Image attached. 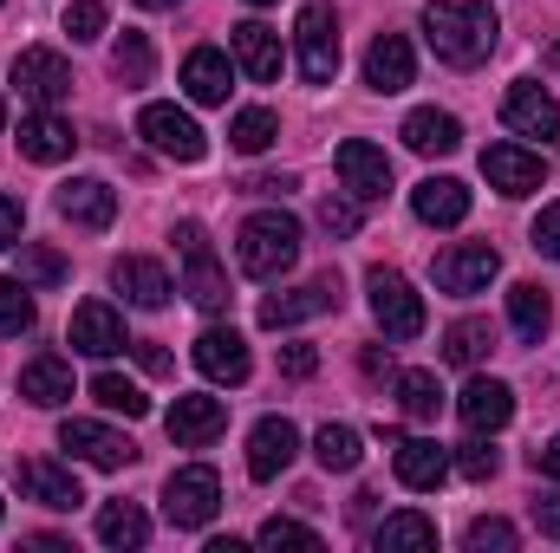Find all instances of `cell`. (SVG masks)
I'll use <instances>...</instances> for the list:
<instances>
[{"mask_svg": "<svg viewBox=\"0 0 560 553\" xmlns=\"http://www.w3.org/2000/svg\"><path fill=\"white\" fill-rule=\"evenodd\" d=\"M535 248L560 261V202H548V209H541V222H535Z\"/></svg>", "mask_w": 560, "mask_h": 553, "instance_id": "47", "label": "cell"}, {"mask_svg": "<svg viewBox=\"0 0 560 553\" xmlns=\"http://www.w3.org/2000/svg\"><path fill=\"white\" fill-rule=\"evenodd\" d=\"M280 372H287V378H313V372H319V352H313V345H287V352H280Z\"/></svg>", "mask_w": 560, "mask_h": 553, "instance_id": "48", "label": "cell"}, {"mask_svg": "<svg viewBox=\"0 0 560 553\" xmlns=\"http://www.w3.org/2000/svg\"><path fill=\"white\" fill-rule=\"evenodd\" d=\"M138 7H156V13H170V7H183V0H138Z\"/></svg>", "mask_w": 560, "mask_h": 553, "instance_id": "55", "label": "cell"}, {"mask_svg": "<svg viewBox=\"0 0 560 553\" xmlns=\"http://www.w3.org/2000/svg\"><path fill=\"white\" fill-rule=\"evenodd\" d=\"M13 475H20V495H26V502H39V508H52V515H72V508L85 502L79 475H72V469H59V462H46V456H26Z\"/></svg>", "mask_w": 560, "mask_h": 553, "instance_id": "11", "label": "cell"}, {"mask_svg": "<svg viewBox=\"0 0 560 553\" xmlns=\"http://www.w3.org/2000/svg\"><path fill=\"white\" fill-rule=\"evenodd\" d=\"M255 7H268V0H255Z\"/></svg>", "mask_w": 560, "mask_h": 553, "instance_id": "57", "label": "cell"}, {"mask_svg": "<svg viewBox=\"0 0 560 553\" xmlns=\"http://www.w3.org/2000/svg\"><path fill=\"white\" fill-rule=\"evenodd\" d=\"M502 125L515 131V138H541V143H555L560 138V105L541 92V85H509V98H502Z\"/></svg>", "mask_w": 560, "mask_h": 553, "instance_id": "15", "label": "cell"}, {"mask_svg": "<svg viewBox=\"0 0 560 553\" xmlns=\"http://www.w3.org/2000/svg\"><path fill=\"white\" fill-rule=\"evenodd\" d=\"M275 138H280V125H275V111H261V105H255V111H235V125H229V143H235L242 156H261Z\"/></svg>", "mask_w": 560, "mask_h": 553, "instance_id": "40", "label": "cell"}, {"mask_svg": "<svg viewBox=\"0 0 560 553\" xmlns=\"http://www.w3.org/2000/svg\"><path fill=\"white\" fill-rule=\"evenodd\" d=\"M398 404H405V416L430 423V416L443 411V385H436V372H398Z\"/></svg>", "mask_w": 560, "mask_h": 553, "instance_id": "36", "label": "cell"}, {"mask_svg": "<svg viewBox=\"0 0 560 553\" xmlns=\"http://www.w3.org/2000/svg\"><path fill=\"white\" fill-rule=\"evenodd\" d=\"M450 469H456V475H469V482H489V475H495V449H489L482 436H469V443L456 449V462H450Z\"/></svg>", "mask_w": 560, "mask_h": 553, "instance_id": "45", "label": "cell"}, {"mask_svg": "<svg viewBox=\"0 0 560 553\" xmlns=\"http://www.w3.org/2000/svg\"><path fill=\"white\" fill-rule=\"evenodd\" d=\"M411 209H418V222H430V228H456L469 215V189L456 176H423L418 189H411Z\"/></svg>", "mask_w": 560, "mask_h": 553, "instance_id": "26", "label": "cell"}, {"mask_svg": "<svg viewBox=\"0 0 560 553\" xmlns=\"http://www.w3.org/2000/svg\"><path fill=\"white\" fill-rule=\"evenodd\" d=\"M183 92H189L196 105H229V92H235V59L215 52V46H196V52L183 59Z\"/></svg>", "mask_w": 560, "mask_h": 553, "instance_id": "22", "label": "cell"}, {"mask_svg": "<svg viewBox=\"0 0 560 553\" xmlns=\"http://www.w3.org/2000/svg\"><path fill=\"white\" fill-rule=\"evenodd\" d=\"M138 138L150 143L156 156H176V163H202V156H209V138H202V125H196L189 111H176V105H143Z\"/></svg>", "mask_w": 560, "mask_h": 553, "instance_id": "6", "label": "cell"}, {"mask_svg": "<svg viewBox=\"0 0 560 553\" xmlns=\"http://www.w3.org/2000/svg\"><path fill=\"white\" fill-rule=\"evenodd\" d=\"M112 72H118L125 85H150V72H156V52H150V39H143V33H125V39L112 46Z\"/></svg>", "mask_w": 560, "mask_h": 553, "instance_id": "39", "label": "cell"}, {"mask_svg": "<svg viewBox=\"0 0 560 553\" xmlns=\"http://www.w3.org/2000/svg\"><path fill=\"white\" fill-rule=\"evenodd\" d=\"M293 456H300V430H293L287 416H261L255 436H248V475H255V482H275Z\"/></svg>", "mask_w": 560, "mask_h": 553, "instance_id": "20", "label": "cell"}, {"mask_svg": "<svg viewBox=\"0 0 560 553\" xmlns=\"http://www.w3.org/2000/svg\"><path fill=\"white\" fill-rule=\"evenodd\" d=\"M92 398H98V404H105L112 416H125V423L150 416V398H143L131 378H118V372H98V378H92Z\"/></svg>", "mask_w": 560, "mask_h": 553, "instance_id": "35", "label": "cell"}, {"mask_svg": "<svg viewBox=\"0 0 560 553\" xmlns=\"http://www.w3.org/2000/svg\"><path fill=\"white\" fill-rule=\"evenodd\" d=\"M0 125H7V105H0Z\"/></svg>", "mask_w": 560, "mask_h": 553, "instance_id": "56", "label": "cell"}, {"mask_svg": "<svg viewBox=\"0 0 560 553\" xmlns=\"http://www.w3.org/2000/svg\"><path fill=\"white\" fill-rule=\"evenodd\" d=\"M365 286H372V313H378L385 339H418L423 332V293L418 286L398 274V268H372Z\"/></svg>", "mask_w": 560, "mask_h": 553, "instance_id": "5", "label": "cell"}, {"mask_svg": "<svg viewBox=\"0 0 560 553\" xmlns=\"http://www.w3.org/2000/svg\"><path fill=\"white\" fill-rule=\"evenodd\" d=\"M293 46H300V79L306 85H332L339 79V20L326 0H313L293 26Z\"/></svg>", "mask_w": 560, "mask_h": 553, "instance_id": "3", "label": "cell"}, {"mask_svg": "<svg viewBox=\"0 0 560 553\" xmlns=\"http://www.w3.org/2000/svg\"><path fill=\"white\" fill-rule=\"evenodd\" d=\"M138 365H143V372H170V352H163V345H150V339H143V345H138Z\"/></svg>", "mask_w": 560, "mask_h": 553, "instance_id": "52", "label": "cell"}, {"mask_svg": "<svg viewBox=\"0 0 560 553\" xmlns=\"http://www.w3.org/2000/svg\"><path fill=\"white\" fill-rule=\"evenodd\" d=\"M13 85H20V98H33L39 111H52L59 98H72V66L59 52H46V46H26L13 59Z\"/></svg>", "mask_w": 560, "mask_h": 553, "instance_id": "10", "label": "cell"}, {"mask_svg": "<svg viewBox=\"0 0 560 553\" xmlns=\"http://www.w3.org/2000/svg\"><path fill=\"white\" fill-rule=\"evenodd\" d=\"M482 176H489V189H502V196H535V189H541V156L522 150V143H489V150H482Z\"/></svg>", "mask_w": 560, "mask_h": 553, "instance_id": "18", "label": "cell"}, {"mask_svg": "<svg viewBox=\"0 0 560 553\" xmlns=\"http://www.w3.org/2000/svg\"><path fill=\"white\" fill-rule=\"evenodd\" d=\"M405 143L418 150V156H450L456 143H463V125L450 118V111H436V105H423L405 118Z\"/></svg>", "mask_w": 560, "mask_h": 553, "instance_id": "30", "label": "cell"}, {"mask_svg": "<svg viewBox=\"0 0 560 553\" xmlns=\"http://www.w3.org/2000/svg\"><path fill=\"white\" fill-rule=\"evenodd\" d=\"M59 449H72V456L92 462V469H125V462L138 456L131 436H118L112 423H92V416H66V423H59Z\"/></svg>", "mask_w": 560, "mask_h": 553, "instance_id": "8", "label": "cell"}, {"mask_svg": "<svg viewBox=\"0 0 560 553\" xmlns=\"http://www.w3.org/2000/svg\"><path fill=\"white\" fill-rule=\"evenodd\" d=\"M509 319H515V332H522V339H541V332H548V319H555L548 286H535V280L509 286Z\"/></svg>", "mask_w": 560, "mask_h": 553, "instance_id": "32", "label": "cell"}, {"mask_svg": "<svg viewBox=\"0 0 560 553\" xmlns=\"http://www.w3.org/2000/svg\"><path fill=\"white\" fill-rule=\"evenodd\" d=\"M176 248H183V261H189L183 293H189L202 313H222V306H229V280H222L215 255H209V235H202V222H183V228H176Z\"/></svg>", "mask_w": 560, "mask_h": 553, "instance_id": "7", "label": "cell"}, {"mask_svg": "<svg viewBox=\"0 0 560 553\" xmlns=\"http://www.w3.org/2000/svg\"><path fill=\"white\" fill-rule=\"evenodd\" d=\"M332 306H339V274H319V280H306V286H293V293L261 299V326H268V332H280V326L319 319V313H332Z\"/></svg>", "mask_w": 560, "mask_h": 553, "instance_id": "13", "label": "cell"}, {"mask_svg": "<svg viewBox=\"0 0 560 553\" xmlns=\"http://www.w3.org/2000/svg\"><path fill=\"white\" fill-rule=\"evenodd\" d=\"M443 475H450V449L443 443H430V436H405L398 443V482L405 489H443Z\"/></svg>", "mask_w": 560, "mask_h": 553, "instance_id": "28", "label": "cell"}, {"mask_svg": "<svg viewBox=\"0 0 560 553\" xmlns=\"http://www.w3.org/2000/svg\"><path fill=\"white\" fill-rule=\"evenodd\" d=\"M411 79H418L411 39H405V33H378L372 52H365V85H372V92H405Z\"/></svg>", "mask_w": 560, "mask_h": 553, "instance_id": "24", "label": "cell"}, {"mask_svg": "<svg viewBox=\"0 0 560 553\" xmlns=\"http://www.w3.org/2000/svg\"><path fill=\"white\" fill-rule=\"evenodd\" d=\"M229 59H235L255 85H275V79H280V33H275V26H261V20L229 26Z\"/></svg>", "mask_w": 560, "mask_h": 553, "instance_id": "17", "label": "cell"}, {"mask_svg": "<svg viewBox=\"0 0 560 553\" xmlns=\"http://www.w3.org/2000/svg\"><path fill=\"white\" fill-rule=\"evenodd\" d=\"M300 261V222L280 215V209H261L242 222V268L255 280H280Z\"/></svg>", "mask_w": 560, "mask_h": 553, "instance_id": "2", "label": "cell"}, {"mask_svg": "<svg viewBox=\"0 0 560 553\" xmlns=\"http://www.w3.org/2000/svg\"><path fill=\"white\" fill-rule=\"evenodd\" d=\"M313 456H319V469H332V475H346V469H359V430L352 423H326L319 436H313Z\"/></svg>", "mask_w": 560, "mask_h": 553, "instance_id": "33", "label": "cell"}, {"mask_svg": "<svg viewBox=\"0 0 560 553\" xmlns=\"http://www.w3.org/2000/svg\"><path fill=\"white\" fill-rule=\"evenodd\" d=\"M535 528H541L548 541H560V495H541V502H535Z\"/></svg>", "mask_w": 560, "mask_h": 553, "instance_id": "50", "label": "cell"}, {"mask_svg": "<svg viewBox=\"0 0 560 553\" xmlns=\"http://www.w3.org/2000/svg\"><path fill=\"white\" fill-rule=\"evenodd\" d=\"M20 332H33V286L0 274V339H20Z\"/></svg>", "mask_w": 560, "mask_h": 553, "instance_id": "38", "label": "cell"}, {"mask_svg": "<svg viewBox=\"0 0 560 553\" xmlns=\"http://www.w3.org/2000/svg\"><path fill=\"white\" fill-rule=\"evenodd\" d=\"M287 189H293L287 176H255V183H248V196H287Z\"/></svg>", "mask_w": 560, "mask_h": 553, "instance_id": "53", "label": "cell"}, {"mask_svg": "<svg viewBox=\"0 0 560 553\" xmlns=\"http://www.w3.org/2000/svg\"><path fill=\"white\" fill-rule=\"evenodd\" d=\"M339 183H346L359 202H378V196H392V156L365 138H346L339 143Z\"/></svg>", "mask_w": 560, "mask_h": 553, "instance_id": "12", "label": "cell"}, {"mask_svg": "<svg viewBox=\"0 0 560 553\" xmlns=\"http://www.w3.org/2000/svg\"><path fill=\"white\" fill-rule=\"evenodd\" d=\"M261 548H306V553H319V534H313V528H300V521H287V515H275V521H261Z\"/></svg>", "mask_w": 560, "mask_h": 553, "instance_id": "44", "label": "cell"}, {"mask_svg": "<svg viewBox=\"0 0 560 553\" xmlns=\"http://www.w3.org/2000/svg\"><path fill=\"white\" fill-rule=\"evenodd\" d=\"M372 541H378V553H423V548H436V521L418 515V508H405V515H385V528Z\"/></svg>", "mask_w": 560, "mask_h": 553, "instance_id": "31", "label": "cell"}, {"mask_svg": "<svg viewBox=\"0 0 560 553\" xmlns=\"http://www.w3.org/2000/svg\"><path fill=\"white\" fill-rule=\"evenodd\" d=\"M66 33L72 39H98L105 33V0H72L66 7Z\"/></svg>", "mask_w": 560, "mask_h": 553, "instance_id": "46", "label": "cell"}, {"mask_svg": "<svg viewBox=\"0 0 560 553\" xmlns=\"http://www.w3.org/2000/svg\"><path fill=\"white\" fill-rule=\"evenodd\" d=\"M59 215L72 222V228H112L118 222V189L112 183H98V176H72V183H59Z\"/></svg>", "mask_w": 560, "mask_h": 553, "instance_id": "14", "label": "cell"}, {"mask_svg": "<svg viewBox=\"0 0 560 553\" xmlns=\"http://www.w3.org/2000/svg\"><path fill=\"white\" fill-rule=\"evenodd\" d=\"M112 286L131 299V306H143V313H156V306H170V274H163V261H150V255H118L112 261Z\"/></svg>", "mask_w": 560, "mask_h": 553, "instance_id": "21", "label": "cell"}, {"mask_svg": "<svg viewBox=\"0 0 560 553\" xmlns=\"http://www.w3.org/2000/svg\"><path fill=\"white\" fill-rule=\"evenodd\" d=\"M502 274V255L489 242H463V248H443L436 255V286L469 299V293H489V280Z\"/></svg>", "mask_w": 560, "mask_h": 553, "instance_id": "9", "label": "cell"}, {"mask_svg": "<svg viewBox=\"0 0 560 553\" xmlns=\"http://www.w3.org/2000/svg\"><path fill=\"white\" fill-rule=\"evenodd\" d=\"M222 430H229V404H222V398H196V391H189V398L170 404V436H176L183 449H202V443H215Z\"/></svg>", "mask_w": 560, "mask_h": 553, "instance_id": "23", "label": "cell"}, {"mask_svg": "<svg viewBox=\"0 0 560 553\" xmlns=\"http://www.w3.org/2000/svg\"><path fill=\"white\" fill-rule=\"evenodd\" d=\"M98 541H105V548H143V541H150V521H143V508H131V502H112V508H98Z\"/></svg>", "mask_w": 560, "mask_h": 553, "instance_id": "34", "label": "cell"}, {"mask_svg": "<svg viewBox=\"0 0 560 553\" xmlns=\"http://www.w3.org/2000/svg\"><path fill=\"white\" fill-rule=\"evenodd\" d=\"M365 378H392V352L372 345V352H365Z\"/></svg>", "mask_w": 560, "mask_h": 553, "instance_id": "54", "label": "cell"}, {"mask_svg": "<svg viewBox=\"0 0 560 553\" xmlns=\"http://www.w3.org/2000/svg\"><path fill=\"white\" fill-rule=\"evenodd\" d=\"M131 339H125V319L105 306V299H85V306H72V352H85V358H112V352H125Z\"/></svg>", "mask_w": 560, "mask_h": 553, "instance_id": "19", "label": "cell"}, {"mask_svg": "<svg viewBox=\"0 0 560 553\" xmlns=\"http://www.w3.org/2000/svg\"><path fill=\"white\" fill-rule=\"evenodd\" d=\"M463 541H469V553H509V548H515V528H509V521H495V515H482V521H469V534H463Z\"/></svg>", "mask_w": 560, "mask_h": 553, "instance_id": "43", "label": "cell"}, {"mask_svg": "<svg viewBox=\"0 0 560 553\" xmlns=\"http://www.w3.org/2000/svg\"><path fill=\"white\" fill-rule=\"evenodd\" d=\"M528 462H535V475H560V436H548V443H541Z\"/></svg>", "mask_w": 560, "mask_h": 553, "instance_id": "51", "label": "cell"}, {"mask_svg": "<svg viewBox=\"0 0 560 553\" xmlns=\"http://www.w3.org/2000/svg\"><path fill=\"white\" fill-rule=\"evenodd\" d=\"M20 398H26V404H39V411L66 404V398H72V365H66V358H52V352L26 358V365H20Z\"/></svg>", "mask_w": 560, "mask_h": 553, "instance_id": "27", "label": "cell"}, {"mask_svg": "<svg viewBox=\"0 0 560 553\" xmlns=\"http://www.w3.org/2000/svg\"><path fill=\"white\" fill-rule=\"evenodd\" d=\"M456 416L482 436V430H502L509 416H515V391L502 385V378H469L463 385V398H456Z\"/></svg>", "mask_w": 560, "mask_h": 553, "instance_id": "25", "label": "cell"}, {"mask_svg": "<svg viewBox=\"0 0 560 553\" xmlns=\"http://www.w3.org/2000/svg\"><path fill=\"white\" fill-rule=\"evenodd\" d=\"M319 228L326 235H359V196H319Z\"/></svg>", "mask_w": 560, "mask_h": 553, "instance_id": "41", "label": "cell"}, {"mask_svg": "<svg viewBox=\"0 0 560 553\" xmlns=\"http://www.w3.org/2000/svg\"><path fill=\"white\" fill-rule=\"evenodd\" d=\"M215 508H222V482H215V469H176L170 482H163V515H170V528H209L215 521Z\"/></svg>", "mask_w": 560, "mask_h": 553, "instance_id": "4", "label": "cell"}, {"mask_svg": "<svg viewBox=\"0 0 560 553\" xmlns=\"http://www.w3.org/2000/svg\"><path fill=\"white\" fill-rule=\"evenodd\" d=\"M20 228H26V209L13 196H0V248H20Z\"/></svg>", "mask_w": 560, "mask_h": 553, "instance_id": "49", "label": "cell"}, {"mask_svg": "<svg viewBox=\"0 0 560 553\" xmlns=\"http://www.w3.org/2000/svg\"><path fill=\"white\" fill-rule=\"evenodd\" d=\"M72 125L66 118H52V111H33V118H20V150L33 156V163H66L72 156Z\"/></svg>", "mask_w": 560, "mask_h": 553, "instance_id": "29", "label": "cell"}, {"mask_svg": "<svg viewBox=\"0 0 560 553\" xmlns=\"http://www.w3.org/2000/svg\"><path fill=\"white\" fill-rule=\"evenodd\" d=\"M196 372L202 378H215V385H248V339L242 332H229V326H209L202 339H196Z\"/></svg>", "mask_w": 560, "mask_h": 553, "instance_id": "16", "label": "cell"}, {"mask_svg": "<svg viewBox=\"0 0 560 553\" xmlns=\"http://www.w3.org/2000/svg\"><path fill=\"white\" fill-rule=\"evenodd\" d=\"M20 280L26 286H59L66 280V261L52 248H20Z\"/></svg>", "mask_w": 560, "mask_h": 553, "instance_id": "42", "label": "cell"}, {"mask_svg": "<svg viewBox=\"0 0 560 553\" xmlns=\"http://www.w3.org/2000/svg\"><path fill=\"white\" fill-rule=\"evenodd\" d=\"M489 345H495V332H489L482 319H456V326L443 332V358H450V365H476Z\"/></svg>", "mask_w": 560, "mask_h": 553, "instance_id": "37", "label": "cell"}, {"mask_svg": "<svg viewBox=\"0 0 560 553\" xmlns=\"http://www.w3.org/2000/svg\"><path fill=\"white\" fill-rule=\"evenodd\" d=\"M495 33H502V20L489 0H430L423 7V39L443 66H463V72L482 66L495 52Z\"/></svg>", "mask_w": 560, "mask_h": 553, "instance_id": "1", "label": "cell"}]
</instances>
